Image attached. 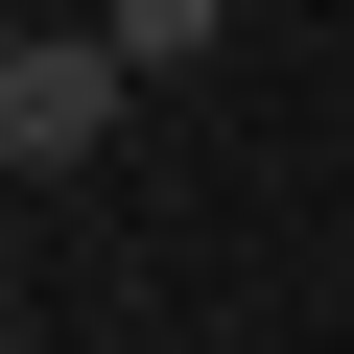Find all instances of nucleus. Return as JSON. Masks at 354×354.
<instances>
[{"mask_svg":"<svg viewBox=\"0 0 354 354\" xmlns=\"http://www.w3.org/2000/svg\"><path fill=\"white\" fill-rule=\"evenodd\" d=\"M95 24H118V71H213V48H236V0H95Z\"/></svg>","mask_w":354,"mask_h":354,"instance_id":"obj_2","label":"nucleus"},{"mask_svg":"<svg viewBox=\"0 0 354 354\" xmlns=\"http://www.w3.org/2000/svg\"><path fill=\"white\" fill-rule=\"evenodd\" d=\"M48 24H95V0H48Z\"/></svg>","mask_w":354,"mask_h":354,"instance_id":"obj_4","label":"nucleus"},{"mask_svg":"<svg viewBox=\"0 0 354 354\" xmlns=\"http://www.w3.org/2000/svg\"><path fill=\"white\" fill-rule=\"evenodd\" d=\"M142 118V71H118V24H48L24 71H0V165H48V189H71V165Z\"/></svg>","mask_w":354,"mask_h":354,"instance_id":"obj_1","label":"nucleus"},{"mask_svg":"<svg viewBox=\"0 0 354 354\" xmlns=\"http://www.w3.org/2000/svg\"><path fill=\"white\" fill-rule=\"evenodd\" d=\"M24 48H48V0H0V71H24Z\"/></svg>","mask_w":354,"mask_h":354,"instance_id":"obj_3","label":"nucleus"}]
</instances>
